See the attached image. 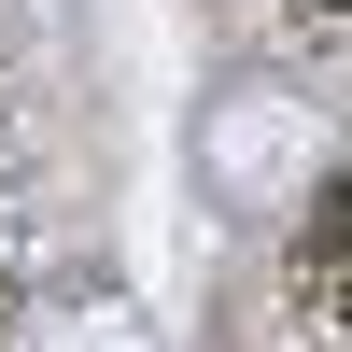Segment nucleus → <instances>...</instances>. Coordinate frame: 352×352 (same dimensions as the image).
Here are the masks:
<instances>
[{
    "mask_svg": "<svg viewBox=\"0 0 352 352\" xmlns=\"http://www.w3.org/2000/svg\"><path fill=\"white\" fill-rule=\"evenodd\" d=\"M197 184L240 197V212H296V197L324 184V113H310L296 85H226V99L197 113Z\"/></svg>",
    "mask_w": 352,
    "mask_h": 352,
    "instance_id": "f257e3e1",
    "label": "nucleus"
},
{
    "mask_svg": "<svg viewBox=\"0 0 352 352\" xmlns=\"http://www.w3.org/2000/svg\"><path fill=\"white\" fill-rule=\"evenodd\" d=\"M14 352H155V338H141V310H127V296H56Z\"/></svg>",
    "mask_w": 352,
    "mask_h": 352,
    "instance_id": "f03ea898",
    "label": "nucleus"
}]
</instances>
